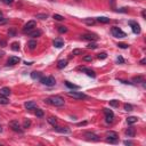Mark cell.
Instances as JSON below:
<instances>
[{"label":"cell","mask_w":146,"mask_h":146,"mask_svg":"<svg viewBox=\"0 0 146 146\" xmlns=\"http://www.w3.org/2000/svg\"><path fill=\"white\" fill-rule=\"evenodd\" d=\"M8 34H9L10 37H15V34H16V30H15V28H12L8 30Z\"/></svg>","instance_id":"37"},{"label":"cell","mask_w":146,"mask_h":146,"mask_svg":"<svg viewBox=\"0 0 146 146\" xmlns=\"http://www.w3.org/2000/svg\"><path fill=\"white\" fill-rule=\"evenodd\" d=\"M41 76H42V74L40 72H37V71H33L32 73H31V78H32L33 80H40Z\"/></svg>","instance_id":"19"},{"label":"cell","mask_w":146,"mask_h":146,"mask_svg":"<svg viewBox=\"0 0 146 146\" xmlns=\"http://www.w3.org/2000/svg\"><path fill=\"white\" fill-rule=\"evenodd\" d=\"M111 32L113 34V37H115V38H126L127 37V34L123 32L120 28H117V26H113L112 30H111Z\"/></svg>","instance_id":"4"},{"label":"cell","mask_w":146,"mask_h":146,"mask_svg":"<svg viewBox=\"0 0 146 146\" xmlns=\"http://www.w3.org/2000/svg\"><path fill=\"white\" fill-rule=\"evenodd\" d=\"M10 93H12V91H10V89L8 87H4V88L0 89V95H1V96H5V97L9 96Z\"/></svg>","instance_id":"17"},{"label":"cell","mask_w":146,"mask_h":146,"mask_svg":"<svg viewBox=\"0 0 146 146\" xmlns=\"http://www.w3.org/2000/svg\"><path fill=\"white\" fill-rule=\"evenodd\" d=\"M19 62H21V59H19L18 57H16V56H12L9 57V59L7 61V65L8 66H12V65H16V64H18Z\"/></svg>","instance_id":"13"},{"label":"cell","mask_w":146,"mask_h":146,"mask_svg":"<svg viewBox=\"0 0 146 146\" xmlns=\"http://www.w3.org/2000/svg\"><path fill=\"white\" fill-rule=\"evenodd\" d=\"M132 81H134L135 83H143V82H145V80H144V78H143L141 76H135V78L132 79Z\"/></svg>","instance_id":"24"},{"label":"cell","mask_w":146,"mask_h":146,"mask_svg":"<svg viewBox=\"0 0 146 146\" xmlns=\"http://www.w3.org/2000/svg\"><path fill=\"white\" fill-rule=\"evenodd\" d=\"M2 131V127H1V126H0V132Z\"/></svg>","instance_id":"54"},{"label":"cell","mask_w":146,"mask_h":146,"mask_svg":"<svg viewBox=\"0 0 146 146\" xmlns=\"http://www.w3.org/2000/svg\"><path fill=\"white\" fill-rule=\"evenodd\" d=\"M135 134H136V131H135V129L132 127H129L126 130V135H127L128 137H135Z\"/></svg>","instance_id":"20"},{"label":"cell","mask_w":146,"mask_h":146,"mask_svg":"<svg viewBox=\"0 0 146 146\" xmlns=\"http://www.w3.org/2000/svg\"><path fill=\"white\" fill-rule=\"evenodd\" d=\"M129 25L131 26L132 32L135 34H139L140 33V25L137 23V22H134V21H129Z\"/></svg>","instance_id":"10"},{"label":"cell","mask_w":146,"mask_h":146,"mask_svg":"<svg viewBox=\"0 0 146 146\" xmlns=\"http://www.w3.org/2000/svg\"><path fill=\"white\" fill-rule=\"evenodd\" d=\"M24 106H25V108H26V110L31 111V110H34V108L37 107V104H35V102L30 100V102H26V103L24 104Z\"/></svg>","instance_id":"15"},{"label":"cell","mask_w":146,"mask_h":146,"mask_svg":"<svg viewBox=\"0 0 146 146\" xmlns=\"http://www.w3.org/2000/svg\"><path fill=\"white\" fill-rule=\"evenodd\" d=\"M65 86L67 87V88H70V89H79L80 87L76 85H73V83H71V82H69V81H65Z\"/></svg>","instance_id":"25"},{"label":"cell","mask_w":146,"mask_h":146,"mask_svg":"<svg viewBox=\"0 0 146 146\" xmlns=\"http://www.w3.org/2000/svg\"><path fill=\"white\" fill-rule=\"evenodd\" d=\"M53 18H54V19H56V21H63V19H64V17H63L62 15L54 14V15H53Z\"/></svg>","instance_id":"36"},{"label":"cell","mask_w":146,"mask_h":146,"mask_svg":"<svg viewBox=\"0 0 146 146\" xmlns=\"http://www.w3.org/2000/svg\"><path fill=\"white\" fill-rule=\"evenodd\" d=\"M107 57V54L106 53H99L98 55H97V58L98 59H105Z\"/></svg>","instance_id":"34"},{"label":"cell","mask_w":146,"mask_h":146,"mask_svg":"<svg viewBox=\"0 0 146 146\" xmlns=\"http://www.w3.org/2000/svg\"><path fill=\"white\" fill-rule=\"evenodd\" d=\"M114 2H115V0H111V4L112 5H114Z\"/></svg>","instance_id":"53"},{"label":"cell","mask_w":146,"mask_h":146,"mask_svg":"<svg viewBox=\"0 0 146 146\" xmlns=\"http://www.w3.org/2000/svg\"><path fill=\"white\" fill-rule=\"evenodd\" d=\"M86 124H87V121H83V122L78 123V126H79V127H81V126H86Z\"/></svg>","instance_id":"49"},{"label":"cell","mask_w":146,"mask_h":146,"mask_svg":"<svg viewBox=\"0 0 146 146\" xmlns=\"http://www.w3.org/2000/svg\"><path fill=\"white\" fill-rule=\"evenodd\" d=\"M50 1H55V0H50Z\"/></svg>","instance_id":"56"},{"label":"cell","mask_w":146,"mask_h":146,"mask_svg":"<svg viewBox=\"0 0 146 146\" xmlns=\"http://www.w3.org/2000/svg\"><path fill=\"white\" fill-rule=\"evenodd\" d=\"M0 45H1V47H6V41H4V40H0Z\"/></svg>","instance_id":"48"},{"label":"cell","mask_w":146,"mask_h":146,"mask_svg":"<svg viewBox=\"0 0 146 146\" xmlns=\"http://www.w3.org/2000/svg\"><path fill=\"white\" fill-rule=\"evenodd\" d=\"M43 114L45 113H43L42 110H40V108H37V110H35V115H37L38 118H42Z\"/></svg>","instance_id":"32"},{"label":"cell","mask_w":146,"mask_h":146,"mask_svg":"<svg viewBox=\"0 0 146 146\" xmlns=\"http://www.w3.org/2000/svg\"><path fill=\"white\" fill-rule=\"evenodd\" d=\"M8 103H9V100L7 99V97H5V96H1V95H0V104H2V105H7Z\"/></svg>","instance_id":"29"},{"label":"cell","mask_w":146,"mask_h":146,"mask_svg":"<svg viewBox=\"0 0 146 146\" xmlns=\"http://www.w3.org/2000/svg\"><path fill=\"white\" fill-rule=\"evenodd\" d=\"M141 16H143V18H145V9L141 12Z\"/></svg>","instance_id":"52"},{"label":"cell","mask_w":146,"mask_h":146,"mask_svg":"<svg viewBox=\"0 0 146 146\" xmlns=\"http://www.w3.org/2000/svg\"><path fill=\"white\" fill-rule=\"evenodd\" d=\"M110 106L118 107V106H119V100H117V99H112V100H110Z\"/></svg>","instance_id":"31"},{"label":"cell","mask_w":146,"mask_h":146,"mask_svg":"<svg viewBox=\"0 0 146 146\" xmlns=\"http://www.w3.org/2000/svg\"><path fill=\"white\" fill-rule=\"evenodd\" d=\"M87 48H89V49H96V48H97V45L95 42H90V43H88Z\"/></svg>","instance_id":"40"},{"label":"cell","mask_w":146,"mask_h":146,"mask_svg":"<svg viewBox=\"0 0 146 146\" xmlns=\"http://www.w3.org/2000/svg\"><path fill=\"white\" fill-rule=\"evenodd\" d=\"M35 18L46 19V18H48V15L47 14H37V15H35Z\"/></svg>","instance_id":"35"},{"label":"cell","mask_w":146,"mask_h":146,"mask_svg":"<svg viewBox=\"0 0 146 146\" xmlns=\"http://www.w3.org/2000/svg\"><path fill=\"white\" fill-rule=\"evenodd\" d=\"M66 65H67V61L66 59H61V61H58V63H57V67L58 69H64Z\"/></svg>","instance_id":"22"},{"label":"cell","mask_w":146,"mask_h":146,"mask_svg":"<svg viewBox=\"0 0 146 146\" xmlns=\"http://www.w3.org/2000/svg\"><path fill=\"white\" fill-rule=\"evenodd\" d=\"M138 121V118L137 117H128L127 118V123L128 124H134Z\"/></svg>","instance_id":"21"},{"label":"cell","mask_w":146,"mask_h":146,"mask_svg":"<svg viewBox=\"0 0 146 146\" xmlns=\"http://www.w3.org/2000/svg\"><path fill=\"white\" fill-rule=\"evenodd\" d=\"M7 23V19L6 18H2V17H1V18H0V25H2V24H6Z\"/></svg>","instance_id":"46"},{"label":"cell","mask_w":146,"mask_h":146,"mask_svg":"<svg viewBox=\"0 0 146 146\" xmlns=\"http://www.w3.org/2000/svg\"><path fill=\"white\" fill-rule=\"evenodd\" d=\"M118 12H121V13H127L126 8H120V9H118Z\"/></svg>","instance_id":"50"},{"label":"cell","mask_w":146,"mask_h":146,"mask_svg":"<svg viewBox=\"0 0 146 146\" xmlns=\"http://www.w3.org/2000/svg\"><path fill=\"white\" fill-rule=\"evenodd\" d=\"M35 28H37V23H35V21H29L28 23L24 25L23 32H24V33H29L30 31L34 30Z\"/></svg>","instance_id":"5"},{"label":"cell","mask_w":146,"mask_h":146,"mask_svg":"<svg viewBox=\"0 0 146 146\" xmlns=\"http://www.w3.org/2000/svg\"><path fill=\"white\" fill-rule=\"evenodd\" d=\"M45 102H47L48 104H52L54 106H57V107H61V106H63V105L65 104L64 98L61 97V96H52V97H49V98L45 99Z\"/></svg>","instance_id":"1"},{"label":"cell","mask_w":146,"mask_h":146,"mask_svg":"<svg viewBox=\"0 0 146 146\" xmlns=\"http://www.w3.org/2000/svg\"><path fill=\"white\" fill-rule=\"evenodd\" d=\"M9 127L12 128V130L15 132H19V134H22L23 132V129L21 128V126H19L18 121H10L9 122Z\"/></svg>","instance_id":"6"},{"label":"cell","mask_w":146,"mask_h":146,"mask_svg":"<svg viewBox=\"0 0 146 146\" xmlns=\"http://www.w3.org/2000/svg\"><path fill=\"white\" fill-rule=\"evenodd\" d=\"M67 96L69 97H72V98H76V99H85L87 98V96L82 93H78V91H69L67 93Z\"/></svg>","instance_id":"8"},{"label":"cell","mask_w":146,"mask_h":146,"mask_svg":"<svg viewBox=\"0 0 146 146\" xmlns=\"http://www.w3.org/2000/svg\"><path fill=\"white\" fill-rule=\"evenodd\" d=\"M79 70L82 71V72H85L87 76H91V78H95V76H96V73H95L91 69H88V67H85V66H80V67H79Z\"/></svg>","instance_id":"12"},{"label":"cell","mask_w":146,"mask_h":146,"mask_svg":"<svg viewBox=\"0 0 146 146\" xmlns=\"http://www.w3.org/2000/svg\"><path fill=\"white\" fill-rule=\"evenodd\" d=\"M30 126H31V121L30 120H25L23 123V128H29Z\"/></svg>","instance_id":"42"},{"label":"cell","mask_w":146,"mask_h":146,"mask_svg":"<svg viewBox=\"0 0 146 146\" xmlns=\"http://www.w3.org/2000/svg\"><path fill=\"white\" fill-rule=\"evenodd\" d=\"M78 55H82V50L81 49H74L72 52V56H78Z\"/></svg>","instance_id":"33"},{"label":"cell","mask_w":146,"mask_h":146,"mask_svg":"<svg viewBox=\"0 0 146 146\" xmlns=\"http://www.w3.org/2000/svg\"><path fill=\"white\" fill-rule=\"evenodd\" d=\"M28 47L30 48L31 50L35 49V47H37V41H35V40H30L28 42Z\"/></svg>","instance_id":"23"},{"label":"cell","mask_w":146,"mask_h":146,"mask_svg":"<svg viewBox=\"0 0 146 146\" xmlns=\"http://www.w3.org/2000/svg\"><path fill=\"white\" fill-rule=\"evenodd\" d=\"M139 63H140L141 65H145V63H146V59H145V58H143V59H141V61L139 62Z\"/></svg>","instance_id":"51"},{"label":"cell","mask_w":146,"mask_h":146,"mask_svg":"<svg viewBox=\"0 0 146 146\" xmlns=\"http://www.w3.org/2000/svg\"><path fill=\"white\" fill-rule=\"evenodd\" d=\"M40 81H41V83L48 86V87H53V86H55V83H56V80H55L54 76H41Z\"/></svg>","instance_id":"3"},{"label":"cell","mask_w":146,"mask_h":146,"mask_svg":"<svg viewBox=\"0 0 146 146\" xmlns=\"http://www.w3.org/2000/svg\"><path fill=\"white\" fill-rule=\"evenodd\" d=\"M58 32L59 33H66L67 32V28H66V26H58Z\"/></svg>","instance_id":"39"},{"label":"cell","mask_w":146,"mask_h":146,"mask_svg":"<svg viewBox=\"0 0 146 146\" xmlns=\"http://www.w3.org/2000/svg\"><path fill=\"white\" fill-rule=\"evenodd\" d=\"M10 48H12V50H14V52H18L19 50V43L18 42H13L12 43V46H10Z\"/></svg>","instance_id":"28"},{"label":"cell","mask_w":146,"mask_h":146,"mask_svg":"<svg viewBox=\"0 0 146 146\" xmlns=\"http://www.w3.org/2000/svg\"><path fill=\"white\" fill-rule=\"evenodd\" d=\"M117 62H118V63H120V64H123V63H124V59H123L122 56H119L118 58H117Z\"/></svg>","instance_id":"43"},{"label":"cell","mask_w":146,"mask_h":146,"mask_svg":"<svg viewBox=\"0 0 146 146\" xmlns=\"http://www.w3.org/2000/svg\"><path fill=\"white\" fill-rule=\"evenodd\" d=\"M96 21L97 22H99V23H104V24H106L110 22V18H107V17H97L96 18Z\"/></svg>","instance_id":"27"},{"label":"cell","mask_w":146,"mask_h":146,"mask_svg":"<svg viewBox=\"0 0 146 146\" xmlns=\"http://www.w3.org/2000/svg\"><path fill=\"white\" fill-rule=\"evenodd\" d=\"M118 47L121 48V49H127V48H128V45H127V43L120 42V43H118Z\"/></svg>","instance_id":"41"},{"label":"cell","mask_w":146,"mask_h":146,"mask_svg":"<svg viewBox=\"0 0 146 146\" xmlns=\"http://www.w3.org/2000/svg\"><path fill=\"white\" fill-rule=\"evenodd\" d=\"M53 45H54L56 48H62L63 46H64V42H63L62 39H55V40L53 41Z\"/></svg>","instance_id":"18"},{"label":"cell","mask_w":146,"mask_h":146,"mask_svg":"<svg viewBox=\"0 0 146 146\" xmlns=\"http://www.w3.org/2000/svg\"><path fill=\"white\" fill-rule=\"evenodd\" d=\"M83 22H85L87 25H94L96 23V19L94 18H83Z\"/></svg>","instance_id":"26"},{"label":"cell","mask_w":146,"mask_h":146,"mask_svg":"<svg viewBox=\"0 0 146 146\" xmlns=\"http://www.w3.org/2000/svg\"><path fill=\"white\" fill-rule=\"evenodd\" d=\"M55 130L57 132H61V134H70L71 129H69L67 127H58V126H55Z\"/></svg>","instance_id":"14"},{"label":"cell","mask_w":146,"mask_h":146,"mask_svg":"<svg viewBox=\"0 0 146 146\" xmlns=\"http://www.w3.org/2000/svg\"><path fill=\"white\" fill-rule=\"evenodd\" d=\"M123 144H124V145H132L134 143L130 141V140H124V141H123Z\"/></svg>","instance_id":"47"},{"label":"cell","mask_w":146,"mask_h":146,"mask_svg":"<svg viewBox=\"0 0 146 146\" xmlns=\"http://www.w3.org/2000/svg\"><path fill=\"white\" fill-rule=\"evenodd\" d=\"M104 113H105V120H106V122H107V123L113 122L114 113L111 111V110H108V108H104Z\"/></svg>","instance_id":"7"},{"label":"cell","mask_w":146,"mask_h":146,"mask_svg":"<svg viewBox=\"0 0 146 146\" xmlns=\"http://www.w3.org/2000/svg\"><path fill=\"white\" fill-rule=\"evenodd\" d=\"M85 137L87 140H91V141H98L99 140V137L94 134V132H90V131H86L85 132Z\"/></svg>","instance_id":"9"},{"label":"cell","mask_w":146,"mask_h":146,"mask_svg":"<svg viewBox=\"0 0 146 146\" xmlns=\"http://www.w3.org/2000/svg\"><path fill=\"white\" fill-rule=\"evenodd\" d=\"M48 122L50 123L52 126H57V120H56V118H54V117H50V118H48Z\"/></svg>","instance_id":"30"},{"label":"cell","mask_w":146,"mask_h":146,"mask_svg":"<svg viewBox=\"0 0 146 146\" xmlns=\"http://www.w3.org/2000/svg\"><path fill=\"white\" fill-rule=\"evenodd\" d=\"M106 136H107L106 141L110 143V144H117L119 141V135L115 131H108L106 134Z\"/></svg>","instance_id":"2"},{"label":"cell","mask_w":146,"mask_h":146,"mask_svg":"<svg viewBox=\"0 0 146 146\" xmlns=\"http://www.w3.org/2000/svg\"><path fill=\"white\" fill-rule=\"evenodd\" d=\"M76 1H78V2H79V1H80V0H76Z\"/></svg>","instance_id":"55"},{"label":"cell","mask_w":146,"mask_h":146,"mask_svg":"<svg viewBox=\"0 0 146 146\" xmlns=\"http://www.w3.org/2000/svg\"><path fill=\"white\" fill-rule=\"evenodd\" d=\"M81 39L82 40H88V41H96V40H98V37L96 34H93V33H87V34L81 35Z\"/></svg>","instance_id":"11"},{"label":"cell","mask_w":146,"mask_h":146,"mask_svg":"<svg viewBox=\"0 0 146 146\" xmlns=\"http://www.w3.org/2000/svg\"><path fill=\"white\" fill-rule=\"evenodd\" d=\"M83 61L85 62H91L93 61V57L91 56H85L83 57Z\"/></svg>","instance_id":"44"},{"label":"cell","mask_w":146,"mask_h":146,"mask_svg":"<svg viewBox=\"0 0 146 146\" xmlns=\"http://www.w3.org/2000/svg\"><path fill=\"white\" fill-rule=\"evenodd\" d=\"M2 2L6 4V5H10V4H13V2H14V0H2Z\"/></svg>","instance_id":"45"},{"label":"cell","mask_w":146,"mask_h":146,"mask_svg":"<svg viewBox=\"0 0 146 146\" xmlns=\"http://www.w3.org/2000/svg\"><path fill=\"white\" fill-rule=\"evenodd\" d=\"M41 34H42L41 30H32V31L29 32V35L32 37V38H38V37H40Z\"/></svg>","instance_id":"16"},{"label":"cell","mask_w":146,"mask_h":146,"mask_svg":"<svg viewBox=\"0 0 146 146\" xmlns=\"http://www.w3.org/2000/svg\"><path fill=\"white\" fill-rule=\"evenodd\" d=\"M124 110L126 111H128V112H130V111H132L134 110V107H132V105H130V104H124Z\"/></svg>","instance_id":"38"}]
</instances>
